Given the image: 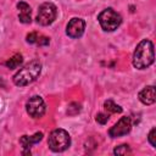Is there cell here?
<instances>
[{
    "mask_svg": "<svg viewBox=\"0 0 156 156\" xmlns=\"http://www.w3.org/2000/svg\"><path fill=\"white\" fill-rule=\"evenodd\" d=\"M154 44L149 39L141 40L133 54V66L138 69H146L154 63Z\"/></svg>",
    "mask_w": 156,
    "mask_h": 156,
    "instance_id": "obj_1",
    "label": "cell"
},
{
    "mask_svg": "<svg viewBox=\"0 0 156 156\" xmlns=\"http://www.w3.org/2000/svg\"><path fill=\"white\" fill-rule=\"evenodd\" d=\"M40 72H41V63L38 60H33L17 71V73L13 76V83L17 87L28 85L39 77Z\"/></svg>",
    "mask_w": 156,
    "mask_h": 156,
    "instance_id": "obj_2",
    "label": "cell"
},
{
    "mask_svg": "<svg viewBox=\"0 0 156 156\" xmlns=\"http://www.w3.org/2000/svg\"><path fill=\"white\" fill-rule=\"evenodd\" d=\"M48 145L54 152H62L71 145V136L65 129H54L48 139Z\"/></svg>",
    "mask_w": 156,
    "mask_h": 156,
    "instance_id": "obj_3",
    "label": "cell"
},
{
    "mask_svg": "<svg viewBox=\"0 0 156 156\" xmlns=\"http://www.w3.org/2000/svg\"><path fill=\"white\" fill-rule=\"evenodd\" d=\"M98 21L101 26V28L105 32H113L115 29H117L119 27V24L122 23V17L119 13H117L113 9H105L102 10L99 16H98Z\"/></svg>",
    "mask_w": 156,
    "mask_h": 156,
    "instance_id": "obj_4",
    "label": "cell"
},
{
    "mask_svg": "<svg viewBox=\"0 0 156 156\" xmlns=\"http://www.w3.org/2000/svg\"><path fill=\"white\" fill-rule=\"evenodd\" d=\"M57 16V9L51 2H44L38 9L37 15V22L41 26H49L51 24Z\"/></svg>",
    "mask_w": 156,
    "mask_h": 156,
    "instance_id": "obj_5",
    "label": "cell"
},
{
    "mask_svg": "<svg viewBox=\"0 0 156 156\" xmlns=\"http://www.w3.org/2000/svg\"><path fill=\"white\" fill-rule=\"evenodd\" d=\"M26 110H27V113L33 118L43 117L45 113V110H46L43 98L39 95H34V96L29 98V100L26 104Z\"/></svg>",
    "mask_w": 156,
    "mask_h": 156,
    "instance_id": "obj_6",
    "label": "cell"
},
{
    "mask_svg": "<svg viewBox=\"0 0 156 156\" xmlns=\"http://www.w3.org/2000/svg\"><path fill=\"white\" fill-rule=\"evenodd\" d=\"M132 129V121L130 117H122L116 124H113L108 129V135L111 138H119L127 135Z\"/></svg>",
    "mask_w": 156,
    "mask_h": 156,
    "instance_id": "obj_7",
    "label": "cell"
},
{
    "mask_svg": "<svg viewBox=\"0 0 156 156\" xmlns=\"http://www.w3.org/2000/svg\"><path fill=\"white\" fill-rule=\"evenodd\" d=\"M84 29H85V22L84 20L82 18H78V17H74L72 18L67 27H66V34L73 39H77V38H80L84 33Z\"/></svg>",
    "mask_w": 156,
    "mask_h": 156,
    "instance_id": "obj_8",
    "label": "cell"
},
{
    "mask_svg": "<svg viewBox=\"0 0 156 156\" xmlns=\"http://www.w3.org/2000/svg\"><path fill=\"white\" fill-rule=\"evenodd\" d=\"M138 98H139V100H140L144 105H152V104L156 101L155 87H154V85L145 87L143 90H140Z\"/></svg>",
    "mask_w": 156,
    "mask_h": 156,
    "instance_id": "obj_9",
    "label": "cell"
},
{
    "mask_svg": "<svg viewBox=\"0 0 156 156\" xmlns=\"http://www.w3.org/2000/svg\"><path fill=\"white\" fill-rule=\"evenodd\" d=\"M41 139H43V133L41 132H38V133H35V134H33L30 136L29 135H22L21 139H20V144L22 145L23 149L29 150L33 144L39 143Z\"/></svg>",
    "mask_w": 156,
    "mask_h": 156,
    "instance_id": "obj_10",
    "label": "cell"
},
{
    "mask_svg": "<svg viewBox=\"0 0 156 156\" xmlns=\"http://www.w3.org/2000/svg\"><path fill=\"white\" fill-rule=\"evenodd\" d=\"M22 61H23L22 55H21V54H16V55H13L11 58H9V60L5 62V66H6L7 68H10V69H13V68L20 67V65L22 63Z\"/></svg>",
    "mask_w": 156,
    "mask_h": 156,
    "instance_id": "obj_11",
    "label": "cell"
},
{
    "mask_svg": "<svg viewBox=\"0 0 156 156\" xmlns=\"http://www.w3.org/2000/svg\"><path fill=\"white\" fill-rule=\"evenodd\" d=\"M104 107L108 113H121L122 112V107L118 106L117 104H115L112 100H106L104 102Z\"/></svg>",
    "mask_w": 156,
    "mask_h": 156,
    "instance_id": "obj_12",
    "label": "cell"
},
{
    "mask_svg": "<svg viewBox=\"0 0 156 156\" xmlns=\"http://www.w3.org/2000/svg\"><path fill=\"white\" fill-rule=\"evenodd\" d=\"M130 152H132V150H130L129 145H127V144H122V145L115 147V150H113L115 155H127V154H130Z\"/></svg>",
    "mask_w": 156,
    "mask_h": 156,
    "instance_id": "obj_13",
    "label": "cell"
},
{
    "mask_svg": "<svg viewBox=\"0 0 156 156\" xmlns=\"http://www.w3.org/2000/svg\"><path fill=\"white\" fill-rule=\"evenodd\" d=\"M79 111H80V105H79L78 102H71V104L68 105V108H67V115L74 116V115H77Z\"/></svg>",
    "mask_w": 156,
    "mask_h": 156,
    "instance_id": "obj_14",
    "label": "cell"
},
{
    "mask_svg": "<svg viewBox=\"0 0 156 156\" xmlns=\"http://www.w3.org/2000/svg\"><path fill=\"white\" fill-rule=\"evenodd\" d=\"M17 9L21 11V13H29L30 15V6L24 1H20L17 4Z\"/></svg>",
    "mask_w": 156,
    "mask_h": 156,
    "instance_id": "obj_15",
    "label": "cell"
},
{
    "mask_svg": "<svg viewBox=\"0 0 156 156\" xmlns=\"http://www.w3.org/2000/svg\"><path fill=\"white\" fill-rule=\"evenodd\" d=\"M155 138H156V128H152L150 130L149 135H147V140H149V143L151 144L152 147H156V140H155Z\"/></svg>",
    "mask_w": 156,
    "mask_h": 156,
    "instance_id": "obj_16",
    "label": "cell"
},
{
    "mask_svg": "<svg viewBox=\"0 0 156 156\" xmlns=\"http://www.w3.org/2000/svg\"><path fill=\"white\" fill-rule=\"evenodd\" d=\"M95 119H96V122L100 123V124H106L107 121H108V115L100 112V113L96 115V118H95Z\"/></svg>",
    "mask_w": 156,
    "mask_h": 156,
    "instance_id": "obj_17",
    "label": "cell"
},
{
    "mask_svg": "<svg viewBox=\"0 0 156 156\" xmlns=\"http://www.w3.org/2000/svg\"><path fill=\"white\" fill-rule=\"evenodd\" d=\"M18 20H20V22H22V23H24V24L30 23V21H32L29 13H20V15H18Z\"/></svg>",
    "mask_w": 156,
    "mask_h": 156,
    "instance_id": "obj_18",
    "label": "cell"
},
{
    "mask_svg": "<svg viewBox=\"0 0 156 156\" xmlns=\"http://www.w3.org/2000/svg\"><path fill=\"white\" fill-rule=\"evenodd\" d=\"M37 39H38V34L35 32H32V33L27 34V43L34 44V43H37Z\"/></svg>",
    "mask_w": 156,
    "mask_h": 156,
    "instance_id": "obj_19",
    "label": "cell"
},
{
    "mask_svg": "<svg viewBox=\"0 0 156 156\" xmlns=\"http://www.w3.org/2000/svg\"><path fill=\"white\" fill-rule=\"evenodd\" d=\"M49 43H50V40H49L48 37H38V39H37V44H38L39 46L49 45Z\"/></svg>",
    "mask_w": 156,
    "mask_h": 156,
    "instance_id": "obj_20",
    "label": "cell"
}]
</instances>
